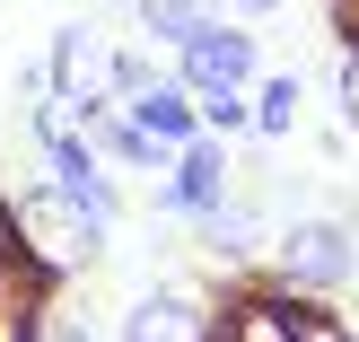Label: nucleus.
<instances>
[{"label":"nucleus","mask_w":359,"mask_h":342,"mask_svg":"<svg viewBox=\"0 0 359 342\" xmlns=\"http://www.w3.org/2000/svg\"><path fill=\"white\" fill-rule=\"evenodd\" d=\"M27 342H97L79 325V316H53V308H35V325H27Z\"/></svg>","instance_id":"10"},{"label":"nucleus","mask_w":359,"mask_h":342,"mask_svg":"<svg viewBox=\"0 0 359 342\" xmlns=\"http://www.w3.org/2000/svg\"><path fill=\"white\" fill-rule=\"evenodd\" d=\"M202 132H210V140L255 132V97H245V88H219V97H202Z\"/></svg>","instance_id":"9"},{"label":"nucleus","mask_w":359,"mask_h":342,"mask_svg":"<svg viewBox=\"0 0 359 342\" xmlns=\"http://www.w3.org/2000/svg\"><path fill=\"white\" fill-rule=\"evenodd\" d=\"M298 105H307V97H298V79H290V70H280V79H255V132H263V140L298 132Z\"/></svg>","instance_id":"8"},{"label":"nucleus","mask_w":359,"mask_h":342,"mask_svg":"<svg viewBox=\"0 0 359 342\" xmlns=\"http://www.w3.org/2000/svg\"><path fill=\"white\" fill-rule=\"evenodd\" d=\"M237 9H245V18H272V9H280V0H237Z\"/></svg>","instance_id":"12"},{"label":"nucleus","mask_w":359,"mask_h":342,"mask_svg":"<svg viewBox=\"0 0 359 342\" xmlns=\"http://www.w3.org/2000/svg\"><path fill=\"white\" fill-rule=\"evenodd\" d=\"M123 114H132V123H140L149 140H167V150L202 140V97H193L184 79H149V88H140L132 105H123Z\"/></svg>","instance_id":"5"},{"label":"nucleus","mask_w":359,"mask_h":342,"mask_svg":"<svg viewBox=\"0 0 359 342\" xmlns=\"http://www.w3.org/2000/svg\"><path fill=\"white\" fill-rule=\"evenodd\" d=\"M351 272H359V237L342 220H290L280 246H272V281L280 290L333 298V290H351Z\"/></svg>","instance_id":"1"},{"label":"nucleus","mask_w":359,"mask_h":342,"mask_svg":"<svg viewBox=\"0 0 359 342\" xmlns=\"http://www.w3.org/2000/svg\"><path fill=\"white\" fill-rule=\"evenodd\" d=\"M175 79L193 88V97H219V88H255L263 79V44L245 27H228V18H210L193 44H175Z\"/></svg>","instance_id":"3"},{"label":"nucleus","mask_w":359,"mask_h":342,"mask_svg":"<svg viewBox=\"0 0 359 342\" xmlns=\"http://www.w3.org/2000/svg\"><path fill=\"white\" fill-rule=\"evenodd\" d=\"M132 9H140V35L149 44H193L210 27V0H132Z\"/></svg>","instance_id":"7"},{"label":"nucleus","mask_w":359,"mask_h":342,"mask_svg":"<svg viewBox=\"0 0 359 342\" xmlns=\"http://www.w3.org/2000/svg\"><path fill=\"white\" fill-rule=\"evenodd\" d=\"M333 97H342V123H351V132H359V44L342 53V88H333Z\"/></svg>","instance_id":"11"},{"label":"nucleus","mask_w":359,"mask_h":342,"mask_svg":"<svg viewBox=\"0 0 359 342\" xmlns=\"http://www.w3.org/2000/svg\"><path fill=\"white\" fill-rule=\"evenodd\" d=\"M228 202V140H184V150L167 158V185H158V211L167 220H210V211Z\"/></svg>","instance_id":"4"},{"label":"nucleus","mask_w":359,"mask_h":342,"mask_svg":"<svg viewBox=\"0 0 359 342\" xmlns=\"http://www.w3.org/2000/svg\"><path fill=\"white\" fill-rule=\"evenodd\" d=\"M9 220H18V246H27V263H35L44 281L88 272V255H97V228H88L53 185H44V193H27V202H9Z\"/></svg>","instance_id":"2"},{"label":"nucleus","mask_w":359,"mask_h":342,"mask_svg":"<svg viewBox=\"0 0 359 342\" xmlns=\"http://www.w3.org/2000/svg\"><path fill=\"white\" fill-rule=\"evenodd\" d=\"M123 342H210V316H202V298H184V290H149L123 316Z\"/></svg>","instance_id":"6"}]
</instances>
